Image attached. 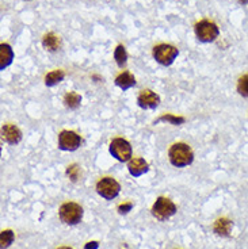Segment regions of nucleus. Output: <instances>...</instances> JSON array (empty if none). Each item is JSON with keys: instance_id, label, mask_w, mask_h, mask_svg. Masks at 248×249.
<instances>
[{"instance_id": "5", "label": "nucleus", "mask_w": 248, "mask_h": 249, "mask_svg": "<svg viewBox=\"0 0 248 249\" xmlns=\"http://www.w3.org/2000/svg\"><path fill=\"white\" fill-rule=\"evenodd\" d=\"M178 54H179V52L172 45L160 44L153 48V58L164 67L171 65L175 61V58L178 57Z\"/></svg>"}, {"instance_id": "3", "label": "nucleus", "mask_w": 248, "mask_h": 249, "mask_svg": "<svg viewBox=\"0 0 248 249\" xmlns=\"http://www.w3.org/2000/svg\"><path fill=\"white\" fill-rule=\"evenodd\" d=\"M175 213H176V206L174 205V202L164 196L157 198L155 205L152 206V215L159 221H166L172 217Z\"/></svg>"}, {"instance_id": "4", "label": "nucleus", "mask_w": 248, "mask_h": 249, "mask_svg": "<svg viewBox=\"0 0 248 249\" xmlns=\"http://www.w3.org/2000/svg\"><path fill=\"white\" fill-rule=\"evenodd\" d=\"M194 30H195V36L201 42H213L220 34L217 25L206 19L198 22L194 27Z\"/></svg>"}, {"instance_id": "17", "label": "nucleus", "mask_w": 248, "mask_h": 249, "mask_svg": "<svg viewBox=\"0 0 248 249\" xmlns=\"http://www.w3.org/2000/svg\"><path fill=\"white\" fill-rule=\"evenodd\" d=\"M80 102H81V96L79 93L76 92H68L65 95V98H64V103H65V106L68 107V108H77V107L80 106Z\"/></svg>"}, {"instance_id": "18", "label": "nucleus", "mask_w": 248, "mask_h": 249, "mask_svg": "<svg viewBox=\"0 0 248 249\" xmlns=\"http://www.w3.org/2000/svg\"><path fill=\"white\" fill-rule=\"evenodd\" d=\"M114 60L117 61L118 67H124L125 64H126V60H128V53H126V50L122 45H118L117 49L114 50Z\"/></svg>"}, {"instance_id": "24", "label": "nucleus", "mask_w": 248, "mask_h": 249, "mask_svg": "<svg viewBox=\"0 0 248 249\" xmlns=\"http://www.w3.org/2000/svg\"><path fill=\"white\" fill-rule=\"evenodd\" d=\"M98 247H99V244L96 241H93V243H88L84 249H98Z\"/></svg>"}, {"instance_id": "22", "label": "nucleus", "mask_w": 248, "mask_h": 249, "mask_svg": "<svg viewBox=\"0 0 248 249\" xmlns=\"http://www.w3.org/2000/svg\"><path fill=\"white\" fill-rule=\"evenodd\" d=\"M132 207H133V203H125V205H121L118 207V212H119V214H126V213L131 212Z\"/></svg>"}, {"instance_id": "8", "label": "nucleus", "mask_w": 248, "mask_h": 249, "mask_svg": "<svg viewBox=\"0 0 248 249\" xmlns=\"http://www.w3.org/2000/svg\"><path fill=\"white\" fill-rule=\"evenodd\" d=\"M81 143L80 136H77L75 131L64 130L58 136V148L61 150H76Z\"/></svg>"}, {"instance_id": "2", "label": "nucleus", "mask_w": 248, "mask_h": 249, "mask_svg": "<svg viewBox=\"0 0 248 249\" xmlns=\"http://www.w3.org/2000/svg\"><path fill=\"white\" fill-rule=\"evenodd\" d=\"M58 215L65 225L79 224L83 218V207L75 202H67L60 207Z\"/></svg>"}, {"instance_id": "13", "label": "nucleus", "mask_w": 248, "mask_h": 249, "mask_svg": "<svg viewBox=\"0 0 248 249\" xmlns=\"http://www.w3.org/2000/svg\"><path fill=\"white\" fill-rule=\"evenodd\" d=\"M14 58V52L11 49V46L7 44L0 45V69H4L6 67H8Z\"/></svg>"}, {"instance_id": "25", "label": "nucleus", "mask_w": 248, "mask_h": 249, "mask_svg": "<svg viewBox=\"0 0 248 249\" xmlns=\"http://www.w3.org/2000/svg\"><path fill=\"white\" fill-rule=\"evenodd\" d=\"M239 1H240L242 4H247L248 3V0H239Z\"/></svg>"}, {"instance_id": "9", "label": "nucleus", "mask_w": 248, "mask_h": 249, "mask_svg": "<svg viewBox=\"0 0 248 249\" xmlns=\"http://www.w3.org/2000/svg\"><path fill=\"white\" fill-rule=\"evenodd\" d=\"M137 103L141 108H156L160 103V98L151 89H144L137 98Z\"/></svg>"}, {"instance_id": "11", "label": "nucleus", "mask_w": 248, "mask_h": 249, "mask_svg": "<svg viewBox=\"0 0 248 249\" xmlns=\"http://www.w3.org/2000/svg\"><path fill=\"white\" fill-rule=\"evenodd\" d=\"M128 168H129V172H131L132 176L134 178H138L144 175L147 171H148V162L145 161L141 157H134L132 159L129 164H128Z\"/></svg>"}, {"instance_id": "20", "label": "nucleus", "mask_w": 248, "mask_h": 249, "mask_svg": "<svg viewBox=\"0 0 248 249\" xmlns=\"http://www.w3.org/2000/svg\"><path fill=\"white\" fill-rule=\"evenodd\" d=\"M237 91L242 96H246L248 98V75L242 76L239 79V83H237Z\"/></svg>"}, {"instance_id": "12", "label": "nucleus", "mask_w": 248, "mask_h": 249, "mask_svg": "<svg viewBox=\"0 0 248 249\" xmlns=\"http://www.w3.org/2000/svg\"><path fill=\"white\" fill-rule=\"evenodd\" d=\"M115 84H117L118 87L121 88V89H129L133 86H136V79H134V76L129 73V72H122L121 75L117 76V79H115Z\"/></svg>"}, {"instance_id": "6", "label": "nucleus", "mask_w": 248, "mask_h": 249, "mask_svg": "<svg viewBox=\"0 0 248 249\" xmlns=\"http://www.w3.org/2000/svg\"><path fill=\"white\" fill-rule=\"evenodd\" d=\"M96 191L99 194L102 198H105L107 200L114 199L117 196L119 191H121V186L115 179L113 178H103L98 181L96 184Z\"/></svg>"}, {"instance_id": "14", "label": "nucleus", "mask_w": 248, "mask_h": 249, "mask_svg": "<svg viewBox=\"0 0 248 249\" xmlns=\"http://www.w3.org/2000/svg\"><path fill=\"white\" fill-rule=\"evenodd\" d=\"M232 226H233V224L230 222L229 219H227V218H220V219L216 221V224H214V233L218 234V236L228 237L229 236Z\"/></svg>"}, {"instance_id": "19", "label": "nucleus", "mask_w": 248, "mask_h": 249, "mask_svg": "<svg viewBox=\"0 0 248 249\" xmlns=\"http://www.w3.org/2000/svg\"><path fill=\"white\" fill-rule=\"evenodd\" d=\"M14 238V231H3L0 234V244H1V249L8 248L11 244H13Z\"/></svg>"}, {"instance_id": "23", "label": "nucleus", "mask_w": 248, "mask_h": 249, "mask_svg": "<svg viewBox=\"0 0 248 249\" xmlns=\"http://www.w3.org/2000/svg\"><path fill=\"white\" fill-rule=\"evenodd\" d=\"M160 121H171V122H174L175 124H180V122H183V118H175L172 115H166V117H161Z\"/></svg>"}, {"instance_id": "1", "label": "nucleus", "mask_w": 248, "mask_h": 249, "mask_svg": "<svg viewBox=\"0 0 248 249\" xmlns=\"http://www.w3.org/2000/svg\"><path fill=\"white\" fill-rule=\"evenodd\" d=\"M168 157H170V161L172 165L182 168V167H186L190 165L194 160V155H192L191 148L186 145V143H174L170 152H168Z\"/></svg>"}, {"instance_id": "15", "label": "nucleus", "mask_w": 248, "mask_h": 249, "mask_svg": "<svg viewBox=\"0 0 248 249\" xmlns=\"http://www.w3.org/2000/svg\"><path fill=\"white\" fill-rule=\"evenodd\" d=\"M42 45H44V48H46L50 52H56L58 48H60V45H61V41H60V38L57 37L56 34H53V33H49V34H46L42 39Z\"/></svg>"}, {"instance_id": "16", "label": "nucleus", "mask_w": 248, "mask_h": 249, "mask_svg": "<svg viewBox=\"0 0 248 249\" xmlns=\"http://www.w3.org/2000/svg\"><path fill=\"white\" fill-rule=\"evenodd\" d=\"M62 79H64V72L60 71V69H57V71H53V72H50V73L46 75V77H45V84L48 87H53V86L58 84L60 81H62Z\"/></svg>"}, {"instance_id": "10", "label": "nucleus", "mask_w": 248, "mask_h": 249, "mask_svg": "<svg viewBox=\"0 0 248 249\" xmlns=\"http://www.w3.org/2000/svg\"><path fill=\"white\" fill-rule=\"evenodd\" d=\"M1 136H3V140L6 142L11 143V145H15L22 140V133L14 124H4L1 127Z\"/></svg>"}, {"instance_id": "26", "label": "nucleus", "mask_w": 248, "mask_h": 249, "mask_svg": "<svg viewBox=\"0 0 248 249\" xmlns=\"http://www.w3.org/2000/svg\"><path fill=\"white\" fill-rule=\"evenodd\" d=\"M58 249H72V248H69V247H61V248H58Z\"/></svg>"}, {"instance_id": "21", "label": "nucleus", "mask_w": 248, "mask_h": 249, "mask_svg": "<svg viewBox=\"0 0 248 249\" xmlns=\"http://www.w3.org/2000/svg\"><path fill=\"white\" fill-rule=\"evenodd\" d=\"M67 174H68V176L72 179L74 181L77 180V174H79V168L76 167V165H71L68 168V171H67Z\"/></svg>"}, {"instance_id": "7", "label": "nucleus", "mask_w": 248, "mask_h": 249, "mask_svg": "<svg viewBox=\"0 0 248 249\" xmlns=\"http://www.w3.org/2000/svg\"><path fill=\"white\" fill-rule=\"evenodd\" d=\"M110 153L118 161H129L132 157V146L124 138H114L110 143Z\"/></svg>"}]
</instances>
